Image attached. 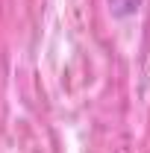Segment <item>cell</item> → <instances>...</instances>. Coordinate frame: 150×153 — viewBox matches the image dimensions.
Returning <instances> with one entry per match:
<instances>
[{"mask_svg":"<svg viewBox=\"0 0 150 153\" xmlns=\"http://www.w3.org/2000/svg\"><path fill=\"white\" fill-rule=\"evenodd\" d=\"M109 3H112V12H115V15L124 18V15H132V12L138 9L141 0H109Z\"/></svg>","mask_w":150,"mask_h":153,"instance_id":"cell-1","label":"cell"}]
</instances>
